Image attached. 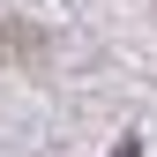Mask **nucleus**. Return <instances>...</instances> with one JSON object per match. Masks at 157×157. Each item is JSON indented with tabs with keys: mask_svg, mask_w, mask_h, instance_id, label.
I'll return each mask as SVG.
<instances>
[{
	"mask_svg": "<svg viewBox=\"0 0 157 157\" xmlns=\"http://www.w3.org/2000/svg\"><path fill=\"white\" fill-rule=\"evenodd\" d=\"M112 157H142V150H135V142H120V150H112Z\"/></svg>",
	"mask_w": 157,
	"mask_h": 157,
	"instance_id": "nucleus-1",
	"label": "nucleus"
}]
</instances>
